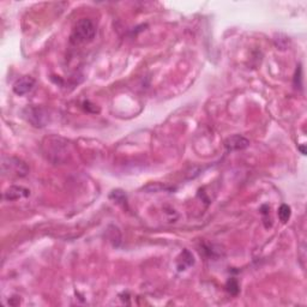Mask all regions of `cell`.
I'll use <instances>...</instances> for the list:
<instances>
[{"label": "cell", "instance_id": "obj_1", "mask_svg": "<svg viewBox=\"0 0 307 307\" xmlns=\"http://www.w3.org/2000/svg\"><path fill=\"white\" fill-rule=\"evenodd\" d=\"M95 35L96 26L93 21L89 18H82L75 26L70 40H71V44L74 45H84L93 41L95 39Z\"/></svg>", "mask_w": 307, "mask_h": 307}, {"label": "cell", "instance_id": "obj_2", "mask_svg": "<svg viewBox=\"0 0 307 307\" xmlns=\"http://www.w3.org/2000/svg\"><path fill=\"white\" fill-rule=\"evenodd\" d=\"M23 115L26 121H29L35 128H44L48 121L47 110L42 108V107H26L23 110Z\"/></svg>", "mask_w": 307, "mask_h": 307}, {"label": "cell", "instance_id": "obj_3", "mask_svg": "<svg viewBox=\"0 0 307 307\" xmlns=\"http://www.w3.org/2000/svg\"><path fill=\"white\" fill-rule=\"evenodd\" d=\"M2 172L16 177H26L29 173V168L18 158L4 157L2 158Z\"/></svg>", "mask_w": 307, "mask_h": 307}, {"label": "cell", "instance_id": "obj_4", "mask_svg": "<svg viewBox=\"0 0 307 307\" xmlns=\"http://www.w3.org/2000/svg\"><path fill=\"white\" fill-rule=\"evenodd\" d=\"M35 83H36L35 79L30 76H24L22 78H20V79L16 80L15 84H13L12 87L13 93L18 96L26 95V94L30 93V91L33 90L35 87Z\"/></svg>", "mask_w": 307, "mask_h": 307}, {"label": "cell", "instance_id": "obj_5", "mask_svg": "<svg viewBox=\"0 0 307 307\" xmlns=\"http://www.w3.org/2000/svg\"><path fill=\"white\" fill-rule=\"evenodd\" d=\"M249 145V139L245 138L244 136H240V134L231 136L230 138L226 139L225 142V148L227 149V152H239V150L246 149Z\"/></svg>", "mask_w": 307, "mask_h": 307}, {"label": "cell", "instance_id": "obj_6", "mask_svg": "<svg viewBox=\"0 0 307 307\" xmlns=\"http://www.w3.org/2000/svg\"><path fill=\"white\" fill-rule=\"evenodd\" d=\"M30 196V190L23 186H11L4 192V199L6 201H17Z\"/></svg>", "mask_w": 307, "mask_h": 307}, {"label": "cell", "instance_id": "obj_7", "mask_svg": "<svg viewBox=\"0 0 307 307\" xmlns=\"http://www.w3.org/2000/svg\"><path fill=\"white\" fill-rule=\"evenodd\" d=\"M193 263H195V258H193V256L191 255L187 250H185V251L181 253V256H180V258L177 262L178 269H179V271L185 270V269L188 268V266L192 265Z\"/></svg>", "mask_w": 307, "mask_h": 307}, {"label": "cell", "instance_id": "obj_8", "mask_svg": "<svg viewBox=\"0 0 307 307\" xmlns=\"http://www.w3.org/2000/svg\"><path fill=\"white\" fill-rule=\"evenodd\" d=\"M290 215H292V210L290 206H288L287 204H282L279 208V217L281 220L282 223H287L288 220L290 219Z\"/></svg>", "mask_w": 307, "mask_h": 307}, {"label": "cell", "instance_id": "obj_9", "mask_svg": "<svg viewBox=\"0 0 307 307\" xmlns=\"http://www.w3.org/2000/svg\"><path fill=\"white\" fill-rule=\"evenodd\" d=\"M110 198H112L113 201H114L115 203H118V204L126 202V195L123 192V191H120V190L113 191L112 195H110Z\"/></svg>", "mask_w": 307, "mask_h": 307}, {"label": "cell", "instance_id": "obj_10", "mask_svg": "<svg viewBox=\"0 0 307 307\" xmlns=\"http://www.w3.org/2000/svg\"><path fill=\"white\" fill-rule=\"evenodd\" d=\"M227 290L231 295H236L239 293V284L235 280H230L227 283Z\"/></svg>", "mask_w": 307, "mask_h": 307}, {"label": "cell", "instance_id": "obj_11", "mask_svg": "<svg viewBox=\"0 0 307 307\" xmlns=\"http://www.w3.org/2000/svg\"><path fill=\"white\" fill-rule=\"evenodd\" d=\"M298 149L300 150V152H301V154H303V155H306V150H305V147H304V145H303V147H299Z\"/></svg>", "mask_w": 307, "mask_h": 307}]
</instances>
